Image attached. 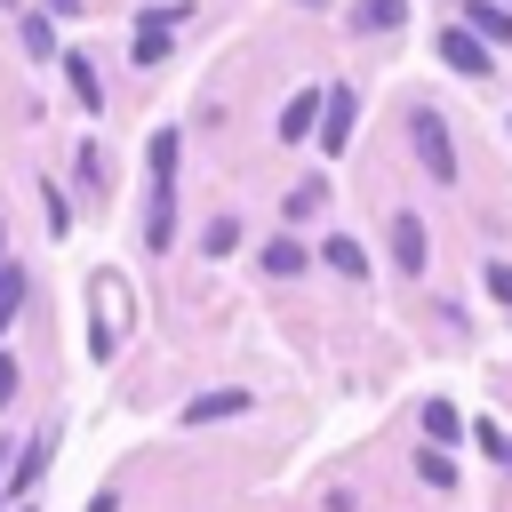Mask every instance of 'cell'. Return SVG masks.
<instances>
[{"mask_svg":"<svg viewBox=\"0 0 512 512\" xmlns=\"http://www.w3.org/2000/svg\"><path fill=\"white\" fill-rule=\"evenodd\" d=\"M176 128H160L152 136V152H144V168H152V192H144V248L160 256L168 240H176Z\"/></svg>","mask_w":512,"mask_h":512,"instance_id":"1","label":"cell"},{"mask_svg":"<svg viewBox=\"0 0 512 512\" xmlns=\"http://www.w3.org/2000/svg\"><path fill=\"white\" fill-rule=\"evenodd\" d=\"M408 136H416V160H424V176L432 184H456V144H448V120L424 104V112H408Z\"/></svg>","mask_w":512,"mask_h":512,"instance_id":"2","label":"cell"},{"mask_svg":"<svg viewBox=\"0 0 512 512\" xmlns=\"http://www.w3.org/2000/svg\"><path fill=\"white\" fill-rule=\"evenodd\" d=\"M440 64H448V72H488V40L464 32V24H448V32H440Z\"/></svg>","mask_w":512,"mask_h":512,"instance_id":"3","label":"cell"},{"mask_svg":"<svg viewBox=\"0 0 512 512\" xmlns=\"http://www.w3.org/2000/svg\"><path fill=\"white\" fill-rule=\"evenodd\" d=\"M392 264H400V272H424V264H432V240H424V224H416L408 208L392 216Z\"/></svg>","mask_w":512,"mask_h":512,"instance_id":"4","label":"cell"},{"mask_svg":"<svg viewBox=\"0 0 512 512\" xmlns=\"http://www.w3.org/2000/svg\"><path fill=\"white\" fill-rule=\"evenodd\" d=\"M16 312H24V264L8 256V224H0V336H8Z\"/></svg>","mask_w":512,"mask_h":512,"instance_id":"5","label":"cell"},{"mask_svg":"<svg viewBox=\"0 0 512 512\" xmlns=\"http://www.w3.org/2000/svg\"><path fill=\"white\" fill-rule=\"evenodd\" d=\"M352 112H360V104H352V88H328V128H320V152H344V144H352Z\"/></svg>","mask_w":512,"mask_h":512,"instance_id":"6","label":"cell"},{"mask_svg":"<svg viewBox=\"0 0 512 512\" xmlns=\"http://www.w3.org/2000/svg\"><path fill=\"white\" fill-rule=\"evenodd\" d=\"M248 408V392H200V400H184V424H216V416H240Z\"/></svg>","mask_w":512,"mask_h":512,"instance_id":"7","label":"cell"},{"mask_svg":"<svg viewBox=\"0 0 512 512\" xmlns=\"http://www.w3.org/2000/svg\"><path fill=\"white\" fill-rule=\"evenodd\" d=\"M312 112H320V88L288 96V112H280V136H288V144H296V136H312Z\"/></svg>","mask_w":512,"mask_h":512,"instance_id":"8","label":"cell"},{"mask_svg":"<svg viewBox=\"0 0 512 512\" xmlns=\"http://www.w3.org/2000/svg\"><path fill=\"white\" fill-rule=\"evenodd\" d=\"M320 256H328V264H336V272H344V280H360V272H368V248H360V240H352V232H336V240H328V248H320Z\"/></svg>","mask_w":512,"mask_h":512,"instance_id":"9","label":"cell"},{"mask_svg":"<svg viewBox=\"0 0 512 512\" xmlns=\"http://www.w3.org/2000/svg\"><path fill=\"white\" fill-rule=\"evenodd\" d=\"M64 80H72V96H80V112H96V104H104V88H96V72H88V56H64Z\"/></svg>","mask_w":512,"mask_h":512,"instance_id":"10","label":"cell"},{"mask_svg":"<svg viewBox=\"0 0 512 512\" xmlns=\"http://www.w3.org/2000/svg\"><path fill=\"white\" fill-rule=\"evenodd\" d=\"M464 32H480V40L496 48V40H512V16H504V8H488V0H472V24H464Z\"/></svg>","mask_w":512,"mask_h":512,"instance_id":"11","label":"cell"},{"mask_svg":"<svg viewBox=\"0 0 512 512\" xmlns=\"http://www.w3.org/2000/svg\"><path fill=\"white\" fill-rule=\"evenodd\" d=\"M40 464H48V440H24V456L8 464V488H32V480H40Z\"/></svg>","mask_w":512,"mask_h":512,"instance_id":"12","label":"cell"},{"mask_svg":"<svg viewBox=\"0 0 512 512\" xmlns=\"http://www.w3.org/2000/svg\"><path fill=\"white\" fill-rule=\"evenodd\" d=\"M400 16H408V0H368V8L352 16V24H360V32H392Z\"/></svg>","mask_w":512,"mask_h":512,"instance_id":"13","label":"cell"},{"mask_svg":"<svg viewBox=\"0 0 512 512\" xmlns=\"http://www.w3.org/2000/svg\"><path fill=\"white\" fill-rule=\"evenodd\" d=\"M200 248H208V256H232V248H240V216H216V224L200 232Z\"/></svg>","mask_w":512,"mask_h":512,"instance_id":"14","label":"cell"},{"mask_svg":"<svg viewBox=\"0 0 512 512\" xmlns=\"http://www.w3.org/2000/svg\"><path fill=\"white\" fill-rule=\"evenodd\" d=\"M264 272H280V280L304 272V248H296V240H272V248H264Z\"/></svg>","mask_w":512,"mask_h":512,"instance_id":"15","label":"cell"},{"mask_svg":"<svg viewBox=\"0 0 512 512\" xmlns=\"http://www.w3.org/2000/svg\"><path fill=\"white\" fill-rule=\"evenodd\" d=\"M24 48H32V56H40V64H48V56H56V32H48V16H24Z\"/></svg>","mask_w":512,"mask_h":512,"instance_id":"16","label":"cell"},{"mask_svg":"<svg viewBox=\"0 0 512 512\" xmlns=\"http://www.w3.org/2000/svg\"><path fill=\"white\" fill-rule=\"evenodd\" d=\"M320 200H328V184H320V176H312V184H296V192H288V216H312V208H320Z\"/></svg>","mask_w":512,"mask_h":512,"instance_id":"17","label":"cell"},{"mask_svg":"<svg viewBox=\"0 0 512 512\" xmlns=\"http://www.w3.org/2000/svg\"><path fill=\"white\" fill-rule=\"evenodd\" d=\"M424 432L448 440V432H456V408H448V400H424Z\"/></svg>","mask_w":512,"mask_h":512,"instance_id":"18","label":"cell"},{"mask_svg":"<svg viewBox=\"0 0 512 512\" xmlns=\"http://www.w3.org/2000/svg\"><path fill=\"white\" fill-rule=\"evenodd\" d=\"M136 64H168V40L160 32H136Z\"/></svg>","mask_w":512,"mask_h":512,"instance_id":"19","label":"cell"},{"mask_svg":"<svg viewBox=\"0 0 512 512\" xmlns=\"http://www.w3.org/2000/svg\"><path fill=\"white\" fill-rule=\"evenodd\" d=\"M488 288H496V296L512 304V264H488Z\"/></svg>","mask_w":512,"mask_h":512,"instance_id":"20","label":"cell"},{"mask_svg":"<svg viewBox=\"0 0 512 512\" xmlns=\"http://www.w3.org/2000/svg\"><path fill=\"white\" fill-rule=\"evenodd\" d=\"M8 400H16V360L0 352V408H8Z\"/></svg>","mask_w":512,"mask_h":512,"instance_id":"21","label":"cell"},{"mask_svg":"<svg viewBox=\"0 0 512 512\" xmlns=\"http://www.w3.org/2000/svg\"><path fill=\"white\" fill-rule=\"evenodd\" d=\"M40 8H48V16H80L88 0H40Z\"/></svg>","mask_w":512,"mask_h":512,"instance_id":"22","label":"cell"},{"mask_svg":"<svg viewBox=\"0 0 512 512\" xmlns=\"http://www.w3.org/2000/svg\"><path fill=\"white\" fill-rule=\"evenodd\" d=\"M88 512H120V496H112V488H104V496H96V504H88Z\"/></svg>","mask_w":512,"mask_h":512,"instance_id":"23","label":"cell"},{"mask_svg":"<svg viewBox=\"0 0 512 512\" xmlns=\"http://www.w3.org/2000/svg\"><path fill=\"white\" fill-rule=\"evenodd\" d=\"M304 8H328V0H304Z\"/></svg>","mask_w":512,"mask_h":512,"instance_id":"24","label":"cell"},{"mask_svg":"<svg viewBox=\"0 0 512 512\" xmlns=\"http://www.w3.org/2000/svg\"><path fill=\"white\" fill-rule=\"evenodd\" d=\"M0 464H8V440H0Z\"/></svg>","mask_w":512,"mask_h":512,"instance_id":"25","label":"cell"}]
</instances>
